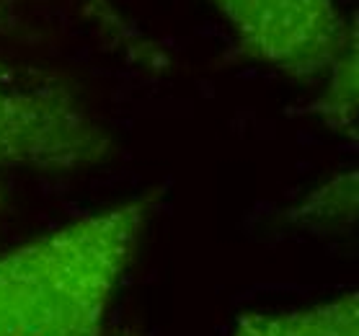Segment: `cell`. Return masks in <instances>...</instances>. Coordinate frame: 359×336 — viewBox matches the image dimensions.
<instances>
[{"mask_svg":"<svg viewBox=\"0 0 359 336\" xmlns=\"http://www.w3.org/2000/svg\"><path fill=\"white\" fill-rule=\"evenodd\" d=\"M357 217V173H339L323 187L313 189L300 205L290 210V220L302 228L336 230Z\"/></svg>","mask_w":359,"mask_h":336,"instance_id":"obj_6","label":"cell"},{"mask_svg":"<svg viewBox=\"0 0 359 336\" xmlns=\"http://www.w3.org/2000/svg\"><path fill=\"white\" fill-rule=\"evenodd\" d=\"M359 50L357 36L339 55L334 65L323 75L326 88L313 104V112L323 119L328 130L344 137H357V107H359Z\"/></svg>","mask_w":359,"mask_h":336,"instance_id":"obj_5","label":"cell"},{"mask_svg":"<svg viewBox=\"0 0 359 336\" xmlns=\"http://www.w3.org/2000/svg\"><path fill=\"white\" fill-rule=\"evenodd\" d=\"M11 24H13V16L8 13V8H6V6H0V32L11 29Z\"/></svg>","mask_w":359,"mask_h":336,"instance_id":"obj_7","label":"cell"},{"mask_svg":"<svg viewBox=\"0 0 359 336\" xmlns=\"http://www.w3.org/2000/svg\"><path fill=\"white\" fill-rule=\"evenodd\" d=\"M153 197L67 222L0 254V336H104Z\"/></svg>","mask_w":359,"mask_h":336,"instance_id":"obj_1","label":"cell"},{"mask_svg":"<svg viewBox=\"0 0 359 336\" xmlns=\"http://www.w3.org/2000/svg\"><path fill=\"white\" fill-rule=\"evenodd\" d=\"M241 50L256 62L313 83L328 73L349 41L357 36L346 26L336 0H212Z\"/></svg>","mask_w":359,"mask_h":336,"instance_id":"obj_3","label":"cell"},{"mask_svg":"<svg viewBox=\"0 0 359 336\" xmlns=\"http://www.w3.org/2000/svg\"><path fill=\"white\" fill-rule=\"evenodd\" d=\"M111 137L73 90L0 62V173H65L104 163Z\"/></svg>","mask_w":359,"mask_h":336,"instance_id":"obj_2","label":"cell"},{"mask_svg":"<svg viewBox=\"0 0 359 336\" xmlns=\"http://www.w3.org/2000/svg\"><path fill=\"white\" fill-rule=\"evenodd\" d=\"M230 336H359V297L346 293L326 303L285 313H251Z\"/></svg>","mask_w":359,"mask_h":336,"instance_id":"obj_4","label":"cell"},{"mask_svg":"<svg viewBox=\"0 0 359 336\" xmlns=\"http://www.w3.org/2000/svg\"><path fill=\"white\" fill-rule=\"evenodd\" d=\"M127 336H135V334H127Z\"/></svg>","mask_w":359,"mask_h":336,"instance_id":"obj_8","label":"cell"}]
</instances>
